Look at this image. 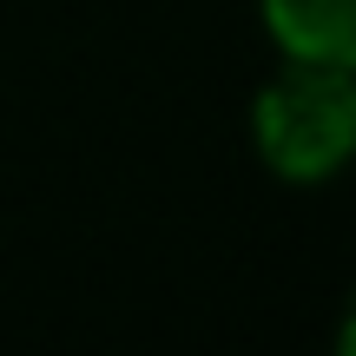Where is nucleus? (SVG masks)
Masks as SVG:
<instances>
[{"label": "nucleus", "instance_id": "1", "mask_svg": "<svg viewBox=\"0 0 356 356\" xmlns=\"http://www.w3.org/2000/svg\"><path fill=\"white\" fill-rule=\"evenodd\" d=\"M257 145L284 178H330L356 152V73L291 60V73L257 92Z\"/></svg>", "mask_w": 356, "mask_h": 356}, {"label": "nucleus", "instance_id": "2", "mask_svg": "<svg viewBox=\"0 0 356 356\" xmlns=\"http://www.w3.org/2000/svg\"><path fill=\"white\" fill-rule=\"evenodd\" d=\"M264 20L291 60H323L356 73V0H264Z\"/></svg>", "mask_w": 356, "mask_h": 356}, {"label": "nucleus", "instance_id": "3", "mask_svg": "<svg viewBox=\"0 0 356 356\" xmlns=\"http://www.w3.org/2000/svg\"><path fill=\"white\" fill-rule=\"evenodd\" d=\"M337 343H343V350L356 356V304H350V317H343V337H337Z\"/></svg>", "mask_w": 356, "mask_h": 356}]
</instances>
